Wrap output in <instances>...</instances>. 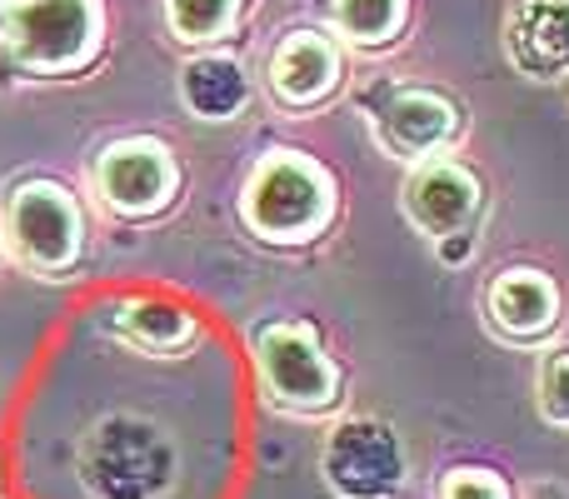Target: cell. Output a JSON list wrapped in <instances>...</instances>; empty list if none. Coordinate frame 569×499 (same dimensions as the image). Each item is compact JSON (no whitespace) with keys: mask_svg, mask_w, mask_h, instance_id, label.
<instances>
[{"mask_svg":"<svg viewBox=\"0 0 569 499\" xmlns=\"http://www.w3.org/2000/svg\"><path fill=\"white\" fill-rule=\"evenodd\" d=\"M335 176L305 150H266L240 186V220L270 250H305L335 226Z\"/></svg>","mask_w":569,"mask_h":499,"instance_id":"cell-1","label":"cell"},{"mask_svg":"<svg viewBox=\"0 0 569 499\" xmlns=\"http://www.w3.org/2000/svg\"><path fill=\"white\" fill-rule=\"evenodd\" d=\"M76 470L90 499H166L180 480V450L146 415H106L80 440Z\"/></svg>","mask_w":569,"mask_h":499,"instance_id":"cell-2","label":"cell"},{"mask_svg":"<svg viewBox=\"0 0 569 499\" xmlns=\"http://www.w3.org/2000/svg\"><path fill=\"white\" fill-rule=\"evenodd\" d=\"M250 355H256V385L266 410L284 415V420H330V415H340L345 375L310 325H260L250 335Z\"/></svg>","mask_w":569,"mask_h":499,"instance_id":"cell-3","label":"cell"},{"mask_svg":"<svg viewBox=\"0 0 569 499\" xmlns=\"http://www.w3.org/2000/svg\"><path fill=\"white\" fill-rule=\"evenodd\" d=\"M100 0H0V46L20 76H76L100 56Z\"/></svg>","mask_w":569,"mask_h":499,"instance_id":"cell-4","label":"cell"},{"mask_svg":"<svg viewBox=\"0 0 569 499\" xmlns=\"http://www.w3.org/2000/svg\"><path fill=\"white\" fill-rule=\"evenodd\" d=\"M86 210L60 180H16L0 196V255L20 270L60 280L86 260Z\"/></svg>","mask_w":569,"mask_h":499,"instance_id":"cell-5","label":"cell"},{"mask_svg":"<svg viewBox=\"0 0 569 499\" xmlns=\"http://www.w3.org/2000/svg\"><path fill=\"white\" fill-rule=\"evenodd\" d=\"M400 210L410 230H420L445 265H470V250L480 240L485 186L465 160H430L415 166L400 186Z\"/></svg>","mask_w":569,"mask_h":499,"instance_id":"cell-6","label":"cell"},{"mask_svg":"<svg viewBox=\"0 0 569 499\" xmlns=\"http://www.w3.org/2000/svg\"><path fill=\"white\" fill-rule=\"evenodd\" d=\"M360 110H365V126H370L375 146L410 170L445 160V150L465 130L460 106L425 86H380L360 100Z\"/></svg>","mask_w":569,"mask_h":499,"instance_id":"cell-7","label":"cell"},{"mask_svg":"<svg viewBox=\"0 0 569 499\" xmlns=\"http://www.w3.org/2000/svg\"><path fill=\"white\" fill-rule=\"evenodd\" d=\"M90 190L96 206L116 220H160L180 200V160L150 136L110 140L90 166Z\"/></svg>","mask_w":569,"mask_h":499,"instance_id":"cell-8","label":"cell"},{"mask_svg":"<svg viewBox=\"0 0 569 499\" xmlns=\"http://www.w3.org/2000/svg\"><path fill=\"white\" fill-rule=\"evenodd\" d=\"M320 475L340 499H395L405 485V445L395 425L350 415L320 445Z\"/></svg>","mask_w":569,"mask_h":499,"instance_id":"cell-9","label":"cell"},{"mask_svg":"<svg viewBox=\"0 0 569 499\" xmlns=\"http://www.w3.org/2000/svg\"><path fill=\"white\" fill-rule=\"evenodd\" d=\"M480 310L490 335H500L505 345H550L565 320V295L560 280L540 265H505L485 285Z\"/></svg>","mask_w":569,"mask_h":499,"instance_id":"cell-10","label":"cell"},{"mask_svg":"<svg viewBox=\"0 0 569 499\" xmlns=\"http://www.w3.org/2000/svg\"><path fill=\"white\" fill-rule=\"evenodd\" d=\"M106 325L126 350H140L150 360H186L200 350L206 330L180 300H160V295H126L106 310Z\"/></svg>","mask_w":569,"mask_h":499,"instance_id":"cell-11","label":"cell"},{"mask_svg":"<svg viewBox=\"0 0 569 499\" xmlns=\"http://www.w3.org/2000/svg\"><path fill=\"white\" fill-rule=\"evenodd\" d=\"M266 86L284 110H315L340 90V46L325 30H290L266 66Z\"/></svg>","mask_w":569,"mask_h":499,"instance_id":"cell-12","label":"cell"},{"mask_svg":"<svg viewBox=\"0 0 569 499\" xmlns=\"http://www.w3.org/2000/svg\"><path fill=\"white\" fill-rule=\"evenodd\" d=\"M505 56L530 80L569 76V0H515L505 20Z\"/></svg>","mask_w":569,"mask_h":499,"instance_id":"cell-13","label":"cell"},{"mask_svg":"<svg viewBox=\"0 0 569 499\" xmlns=\"http://www.w3.org/2000/svg\"><path fill=\"white\" fill-rule=\"evenodd\" d=\"M180 96H186L190 116H200V120H236L250 100V80L240 70V60L196 56L180 70Z\"/></svg>","mask_w":569,"mask_h":499,"instance_id":"cell-14","label":"cell"},{"mask_svg":"<svg viewBox=\"0 0 569 499\" xmlns=\"http://www.w3.org/2000/svg\"><path fill=\"white\" fill-rule=\"evenodd\" d=\"M335 36H345L360 50H380L400 40L405 20H410V0H330Z\"/></svg>","mask_w":569,"mask_h":499,"instance_id":"cell-15","label":"cell"},{"mask_svg":"<svg viewBox=\"0 0 569 499\" xmlns=\"http://www.w3.org/2000/svg\"><path fill=\"white\" fill-rule=\"evenodd\" d=\"M240 6L246 0H166L170 36L186 40V46H210V40L236 30Z\"/></svg>","mask_w":569,"mask_h":499,"instance_id":"cell-16","label":"cell"},{"mask_svg":"<svg viewBox=\"0 0 569 499\" xmlns=\"http://www.w3.org/2000/svg\"><path fill=\"white\" fill-rule=\"evenodd\" d=\"M535 405L555 430H569V345H550L535 375Z\"/></svg>","mask_w":569,"mask_h":499,"instance_id":"cell-17","label":"cell"},{"mask_svg":"<svg viewBox=\"0 0 569 499\" xmlns=\"http://www.w3.org/2000/svg\"><path fill=\"white\" fill-rule=\"evenodd\" d=\"M435 499H515V490L505 475L485 470V465H460V470H445Z\"/></svg>","mask_w":569,"mask_h":499,"instance_id":"cell-18","label":"cell"}]
</instances>
